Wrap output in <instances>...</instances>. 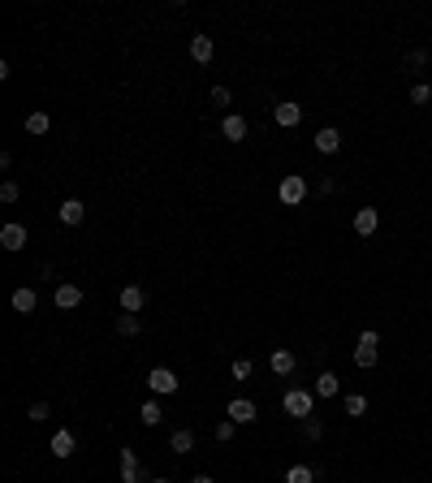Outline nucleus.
Wrapping results in <instances>:
<instances>
[{
  "mask_svg": "<svg viewBox=\"0 0 432 483\" xmlns=\"http://www.w3.org/2000/svg\"><path fill=\"white\" fill-rule=\"evenodd\" d=\"M273 117H277L281 130H290V125H298V121H302V108H298V104H277Z\"/></svg>",
  "mask_w": 432,
  "mask_h": 483,
  "instance_id": "dca6fc26",
  "label": "nucleus"
},
{
  "mask_svg": "<svg viewBox=\"0 0 432 483\" xmlns=\"http://www.w3.org/2000/svg\"><path fill=\"white\" fill-rule=\"evenodd\" d=\"M376 354H380V336L367 328V332H359V345H355V367H376Z\"/></svg>",
  "mask_w": 432,
  "mask_h": 483,
  "instance_id": "f03ea898",
  "label": "nucleus"
},
{
  "mask_svg": "<svg viewBox=\"0 0 432 483\" xmlns=\"http://www.w3.org/2000/svg\"><path fill=\"white\" fill-rule=\"evenodd\" d=\"M234 427H238V423H234V418H225V423H220V427H216V440H229V436H234Z\"/></svg>",
  "mask_w": 432,
  "mask_h": 483,
  "instance_id": "2f4dec72",
  "label": "nucleus"
},
{
  "mask_svg": "<svg viewBox=\"0 0 432 483\" xmlns=\"http://www.w3.org/2000/svg\"><path fill=\"white\" fill-rule=\"evenodd\" d=\"M342 147V134L338 130H333V125H325V130H320L316 134V151H325V155H333V151H338Z\"/></svg>",
  "mask_w": 432,
  "mask_h": 483,
  "instance_id": "4468645a",
  "label": "nucleus"
},
{
  "mask_svg": "<svg viewBox=\"0 0 432 483\" xmlns=\"http://www.w3.org/2000/svg\"><path fill=\"white\" fill-rule=\"evenodd\" d=\"M342 410H346L350 418H363V414H367V397H359V393H350V397L342 401Z\"/></svg>",
  "mask_w": 432,
  "mask_h": 483,
  "instance_id": "4be33fe9",
  "label": "nucleus"
},
{
  "mask_svg": "<svg viewBox=\"0 0 432 483\" xmlns=\"http://www.w3.org/2000/svg\"><path fill=\"white\" fill-rule=\"evenodd\" d=\"M338 384H342V380L333 376V372H320V376H316V389H311V393H316V397H338Z\"/></svg>",
  "mask_w": 432,
  "mask_h": 483,
  "instance_id": "a211bd4d",
  "label": "nucleus"
},
{
  "mask_svg": "<svg viewBox=\"0 0 432 483\" xmlns=\"http://www.w3.org/2000/svg\"><path fill=\"white\" fill-rule=\"evenodd\" d=\"M251 376V358H234V380H247Z\"/></svg>",
  "mask_w": 432,
  "mask_h": 483,
  "instance_id": "c85d7f7f",
  "label": "nucleus"
},
{
  "mask_svg": "<svg viewBox=\"0 0 432 483\" xmlns=\"http://www.w3.org/2000/svg\"><path fill=\"white\" fill-rule=\"evenodd\" d=\"M117 332L121 336H138V315H121L117 319Z\"/></svg>",
  "mask_w": 432,
  "mask_h": 483,
  "instance_id": "393cba45",
  "label": "nucleus"
},
{
  "mask_svg": "<svg viewBox=\"0 0 432 483\" xmlns=\"http://www.w3.org/2000/svg\"><path fill=\"white\" fill-rule=\"evenodd\" d=\"M138 458L130 453V449H121V483H138Z\"/></svg>",
  "mask_w": 432,
  "mask_h": 483,
  "instance_id": "6ab92c4d",
  "label": "nucleus"
},
{
  "mask_svg": "<svg viewBox=\"0 0 432 483\" xmlns=\"http://www.w3.org/2000/svg\"><path fill=\"white\" fill-rule=\"evenodd\" d=\"M143 302H147V294H143L138 285H125V289H121V311H125V315L143 311Z\"/></svg>",
  "mask_w": 432,
  "mask_h": 483,
  "instance_id": "ddd939ff",
  "label": "nucleus"
},
{
  "mask_svg": "<svg viewBox=\"0 0 432 483\" xmlns=\"http://www.w3.org/2000/svg\"><path fill=\"white\" fill-rule=\"evenodd\" d=\"M411 104H420V108H424V104H432V87H428V83L411 87Z\"/></svg>",
  "mask_w": 432,
  "mask_h": 483,
  "instance_id": "a878e982",
  "label": "nucleus"
},
{
  "mask_svg": "<svg viewBox=\"0 0 432 483\" xmlns=\"http://www.w3.org/2000/svg\"><path fill=\"white\" fill-rule=\"evenodd\" d=\"M48 112H26V134H48Z\"/></svg>",
  "mask_w": 432,
  "mask_h": 483,
  "instance_id": "5701e85b",
  "label": "nucleus"
},
{
  "mask_svg": "<svg viewBox=\"0 0 432 483\" xmlns=\"http://www.w3.org/2000/svg\"><path fill=\"white\" fill-rule=\"evenodd\" d=\"M35 302H39V298H35V289H26V285H22V289H18V294H13V311H22V315H30V311H35Z\"/></svg>",
  "mask_w": 432,
  "mask_h": 483,
  "instance_id": "aec40b11",
  "label": "nucleus"
},
{
  "mask_svg": "<svg viewBox=\"0 0 432 483\" xmlns=\"http://www.w3.org/2000/svg\"><path fill=\"white\" fill-rule=\"evenodd\" d=\"M178 376H173L169 372V367H152V372H147V389L156 393V397H169V393H178Z\"/></svg>",
  "mask_w": 432,
  "mask_h": 483,
  "instance_id": "20e7f679",
  "label": "nucleus"
},
{
  "mask_svg": "<svg viewBox=\"0 0 432 483\" xmlns=\"http://www.w3.org/2000/svg\"><path fill=\"white\" fill-rule=\"evenodd\" d=\"M294 363H298V358H294V350H285V345H277L273 354H268V367H273L277 376H290V372H294Z\"/></svg>",
  "mask_w": 432,
  "mask_h": 483,
  "instance_id": "1a4fd4ad",
  "label": "nucleus"
},
{
  "mask_svg": "<svg viewBox=\"0 0 432 483\" xmlns=\"http://www.w3.org/2000/svg\"><path fill=\"white\" fill-rule=\"evenodd\" d=\"M56 311H74L78 307V302H83V289H78V285H56Z\"/></svg>",
  "mask_w": 432,
  "mask_h": 483,
  "instance_id": "9b49d317",
  "label": "nucleus"
},
{
  "mask_svg": "<svg viewBox=\"0 0 432 483\" xmlns=\"http://www.w3.org/2000/svg\"><path fill=\"white\" fill-rule=\"evenodd\" d=\"M376 229H380V212H376V207H359V212H355V233L372 237Z\"/></svg>",
  "mask_w": 432,
  "mask_h": 483,
  "instance_id": "423d86ee",
  "label": "nucleus"
},
{
  "mask_svg": "<svg viewBox=\"0 0 432 483\" xmlns=\"http://www.w3.org/2000/svg\"><path fill=\"white\" fill-rule=\"evenodd\" d=\"M281 406H285V414L290 418H311V410H316V393H307V389H290L281 397Z\"/></svg>",
  "mask_w": 432,
  "mask_h": 483,
  "instance_id": "f257e3e1",
  "label": "nucleus"
},
{
  "mask_svg": "<svg viewBox=\"0 0 432 483\" xmlns=\"http://www.w3.org/2000/svg\"><path fill=\"white\" fill-rule=\"evenodd\" d=\"M225 414L234 418L238 427H243V423H255V401H247V397H234L229 406H225Z\"/></svg>",
  "mask_w": 432,
  "mask_h": 483,
  "instance_id": "6e6552de",
  "label": "nucleus"
},
{
  "mask_svg": "<svg viewBox=\"0 0 432 483\" xmlns=\"http://www.w3.org/2000/svg\"><path fill=\"white\" fill-rule=\"evenodd\" d=\"M285 483H316V471L311 466H290V471H285Z\"/></svg>",
  "mask_w": 432,
  "mask_h": 483,
  "instance_id": "b1692460",
  "label": "nucleus"
},
{
  "mask_svg": "<svg viewBox=\"0 0 432 483\" xmlns=\"http://www.w3.org/2000/svg\"><path fill=\"white\" fill-rule=\"evenodd\" d=\"M0 246H5V250H22L26 246V224H5V229H0Z\"/></svg>",
  "mask_w": 432,
  "mask_h": 483,
  "instance_id": "9d476101",
  "label": "nucleus"
},
{
  "mask_svg": "<svg viewBox=\"0 0 432 483\" xmlns=\"http://www.w3.org/2000/svg\"><path fill=\"white\" fill-rule=\"evenodd\" d=\"M302 431H307V440H320V436H325V427H320V418H302Z\"/></svg>",
  "mask_w": 432,
  "mask_h": 483,
  "instance_id": "cd10ccee",
  "label": "nucleus"
},
{
  "mask_svg": "<svg viewBox=\"0 0 432 483\" xmlns=\"http://www.w3.org/2000/svg\"><path fill=\"white\" fill-rule=\"evenodd\" d=\"M169 449H173V453H190V449H195V431H190V427H178V431L169 436Z\"/></svg>",
  "mask_w": 432,
  "mask_h": 483,
  "instance_id": "f3484780",
  "label": "nucleus"
},
{
  "mask_svg": "<svg viewBox=\"0 0 432 483\" xmlns=\"http://www.w3.org/2000/svg\"><path fill=\"white\" fill-rule=\"evenodd\" d=\"M190 483H212V479H207V475H195V479H190Z\"/></svg>",
  "mask_w": 432,
  "mask_h": 483,
  "instance_id": "72a5a7b5",
  "label": "nucleus"
},
{
  "mask_svg": "<svg viewBox=\"0 0 432 483\" xmlns=\"http://www.w3.org/2000/svg\"><path fill=\"white\" fill-rule=\"evenodd\" d=\"M407 65H415V69H420V65H428V52H424V47H415V52H407Z\"/></svg>",
  "mask_w": 432,
  "mask_h": 483,
  "instance_id": "c756f323",
  "label": "nucleus"
},
{
  "mask_svg": "<svg viewBox=\"0 0 432 483\" xmlns=\"http://www.w3.org/2000/svg\"><path fill=\"white\" fill-rule=\"evenodd\" d=\"M138 418H143V423H147V427H160V418H165V410H160V401H143Z\"/></svg>",
  "mask_w": 432,
  "mask_h": 483,
  "instance_id": "412c9836",
  "label": "nucleus"
},
{
  "mask_svg": "<svg viewBox=\"0 0 432 483\" xmlns=\"http://www.w3.org/2000/svg\"><path fill=\"white\" fill-rule=\"evenodd\" d=\"M83 216H87V207L78 203V199H65V203H61V224H70V229H74V224H83Z\"/></svg>",
  "mask_w": 432,
  "mask_h": 483,
  "instance_id": "2eb2a0df",
  "label": "nucleus"
},
{
  "mask_svg": "<svg viewBox=\"0 0 432 483\" xmlns=\"http://www.w3.org/2000/svg\"><path fill=\"white\" fill-rule=\"evenodd\" d=\"M277 199L285 203V207H298L302 199H307V182H302L298 173H290V177H281V186H277Z\"/></svg>",
  "mask_w": 432,
  "mask_h": 483,
  "instance_id": "7ed1b4c3",
  "label": "nucleus"
},
{
  "mask_svg": "<svg viewBox=\"0 0 432 483\" xmlns=\"http://www.w3.org/2000/svg\"><path fill=\"white\" fill-rule=\"evenodd\" d=\"M212 56H216L212 35H195V39H190V61H195V65H207Z\"/></svg>",
  "mask_w": 432,
  "mask_h": 483,
  "instance_id": "0eeeda50",
  "label": "nucleus"
},
{
  "mask_svg": "<svg viewBox=\"0 0 432 483\" xmlns=\"http://www.w3.org/2000/svg\"><path fill=\"white\" fill-rule=\"evenodd\" d=\"M220 134H225L229 142H243V138H247V117H238V112H229V117L220 121Z\"/></svg>",
  "mask_w": 432,
  "mask_h": 483,
  "instance_id": "f8f14e48",
  "label": "nucleus"
},
{
  "mask_svg": "<svg viewBox=\"0 0 432 483\" xmlns=\"http://www.w3.org/2000/svg\"><path fill=\"white\" fill-rule=\"evenodd\" d=\"M152 483H169V479H152Z\"/></svg>",
  "mask_w": 432,
  "mask_h": 483,
  "instance_id": "f704fd0d",
  "label": "nucleus"
},
{
  "mask_svg": "<svg viewBox=\"0 0 432 483\" xmlns=\"http://www.w3.org/2000/svg\"><path fill=\"white\" fill-rule=\"evenodd\" d=\"M48 449H52V458H61V462H65V458H74L78 440H74V431H65V427H61V431H52V440H48Z\"/></svg>",
  "mask_w": 432,
  "mask_h": 483,
  "instance_id": "39448f33",
  "label": "nucleus"
},
{
  "mask_svg": "<svg viewBox=\"0 0 432 483\" xmlns=\"http://www.w3.org/2000/svg\"><path fill=\"white\" fill-rule=\"evenodd\" d=\"M18 195H22L18 182H5V186H0V203H18Z\"/></svg>",
  "mask_w": 432,
  "mask_h": 483,
  "instance_id": "bb28decb",
  "label": "nucleus"
},
{
  "mask_svg": "<svg viewBox=\"0 0 432 483\" xmlns=\"http://www.w3.org/2000/svg\"><path fill=\"white\" fill-rule=\"evenodd\" d=\"M212 104L225 108V104H229V87H212Z\"/></svg>",
  "mask_w": 432,
  "mask_h": 483,
  "instance_id": "473e14b6",
  "label": "nucleus"
},
{
  "mask_svg": "<svg viewBox=\"0 0 432 483\" xmlns=\"http://www.w3.org/2000/svg\"><path fill=\"white\" fill-rule=\"evenodd\" d=\"M48 414H52V410H48V401H35V406H30V418H35V423H43Z\"/></svg>",
  "mask_w": 432,
  "mask_h": 483,
  "instance_id": "7c9ffc66",
  "label": "nucleus"
}]
</instances>
